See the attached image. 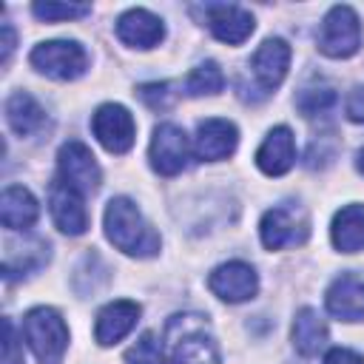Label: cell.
Segmentation results:
<instances>
[{
  "label": "cell",
  "instance_id": "1",
  "mask_svg": "<svg viewBox=\"0 0 364 364\" xmlns=\"http://www.w3.org/2000/svg\"><path fill=\"white\" fill-rule=\"evenodd\" d=\"M165 364H219V347L210 324L199 313H176L162 333Z\"/></svg>",
  "mask_w": 364,
  "mask_h": 364
},
{
  "label": "cell",
  "instance_id": "2",
  "mask_svg": "<svg viewBox=\"0 0 364 364\" xmlns=\"http://www.w3.org/2000/svg\"><path fill=\"white\" fill-rule=\"evenodd\" d=\"M105 236L108 242L128 253V256H156L159 253V233L145 222V216L139 213V208L128 199V196H114L105 208Z\"/></svg>",
  "mask_w": 364,
  "mask_h": 364
},
{
  "label": "cell",
  "instance_id": "3",
  "mask_svg": "<svg viewBox=\"0 0 364 364\" xmlns=\"http://www.w3.org/2000/svg\"><path fill=\"white\" fill-rule=\"evenodd\" d=\"M23 338L40 364H63L68 347V327L54 307H34L23 318Z\"/></svg>",
  "mask_w": 364,
  "mask_h": 364
},
{
  "label": "cell",
  "instance_id": "4",
  "mask_svg": "<svg viewBox=\"0 0 364 364\" xmlns=\"http://www.w3.org/2000/svg\"><path fill=\"white\" fill-rule=\"evenodd\" d=\"M259 236H262V245L267 250L296 247V245H304L307 242V236H310V219H307V213H304L301 205L284 202V205L270 208L262 216Z\"/></svg>",
  "mask_w": 364,
  "mask_h": 364
},
{
  "label": "cell",
  "instance_id": "5",
  "mask_svg": "<svg viewBox=\"0 0 364 364\" xmlns=\"http://www.w3.org/2000/svg\"><path fill=\"white\" fill-rule=\"evenodd\" d=\"M318 51L333 57V60H344L353 57L361 46V20L350 6H333L316 34Z\"/></svg>",
  "mask_w": 364,
  "mask_h": 364
},
{
  "label": "cell",
  "instance_id": "6",
  "mask_svg": "<svg viewBox=\"0 0 364 364\" xmlns=\"http://www.w3.org/2000/svg\"><path fill=\"white\" fill-rule=\"evenodd\" d=\"M31 65L51 80H77L88 68V54L74 40H48L31 48Z\"/></svg>",
  "mask_w": 364,
  "mask_h": 364
},
{
  "label": "cell",
  "instance_id": "7",
  "mask_svg": "<svg viewBox=\"0 0 364 364\" xmlns=\"http://www.w3.org/2000/svg\"><path fill=\"white\" fill-rule=\"evenodd\" d=\"M196 17L202 14V23L213 31L216 40L228 43V46H242L253 28L256 20L250 11H245L242 6H228V3H205V6H193L191 9Z\"/></svg>",
  "mask_w": 364,
  "mask_h": 364
},
{
  "label": "cell",
  "instance_id": "8",
  "mask_svg": "<svg viewBox=\"0 0 364 364\" xmlns=\"http://www.w3.org/2000/svg\"><path fill=\"white\" fill-rule=\"evenodd\" d=\"M91 131L100 139V145L111 154H125L136 136V125H134L131 111L125 105H117V102H105L94 111Z\"/></svg>",
  "mask_w": 364,
  "mask_h": 364
},
{
  "label": "cell",
  "instance_id": "9",
  "mask_svg": "<svg viewBox=\"0 0 364 364\" xmlns=\"http://www.w3.org/2000/svg\"><path fill=\"white\" fill-rule=\"evenodd\" d=\"M57 165H60V179L68 182L74 191H80L82 196L85 193H94L100 188V165L91 154L88 145H82L80 139H68L60 154H57Z\"/></svg>",
  "mask_w": 364,
  "mask_h": 364
},
{
  "label": "cell",
  "instance_id": "10",
  "mask_svg": "<svg viewBox=\"0 0 364 364\" xmlns=\"http://www.w3.org/2000/svg\"><path fill=\"white\" fill-rule=\"evenodd\" d=\"M188 159H191V145H188L185 131L173 122L156 125L154 139H151V165H154V171L162 173V176H176L179 171H185Z\"/></svg>",
  "mask_w": 364,
  "mask_h": 364
},
{
  "label": "cell",
  "instance_id": "11",
  "mask_svg": "<svg viewBox=\"0 0 364 364\" xmlns=\"http://www.w3.org/2000/svg\"><path fill=\"white\" fill-rule=\"evenodd\" d=\"M208 287L213 296H219L222 301L239 304L256 296L259 290V276L250 264L245 262H225L219 267H213V273L208 276Z\"/></svg>",
  "mask_w": 364,
  "mask_h": 364
},
{
  "label": "cell",
  "instance_id": "12",
  "mask_svg": "<svg viewBox=\"0 0 364 364\" xmlns=\"http://www.w3.org/2000/svg\"><path fill=\"white\" fill-rule=\"evenodd\" d=\"M48 210H51L54 225L63 233H68V236L85 233L88 213H85V205H82V193L74 191L68 182H63V179L51 182V188H48Z\"/></svg>",
  "mask_w": 364,
  "mask_h": 364
},
{
  "label": "cell",
  "instance_id": "13",
  "mask_svg": "<svg viewBox=\"0 0 364 364\" xmlns=\"http://www.w3.org/2000/svg\"><path fill=\"white\" fill-rule=\"evenodd\" d=\"M250 68H253V77H256V82H259L262 97L270 94L273 88L282 85V80H284V74H287V68H290V46H287L282 37L264 40V43L253 51Z\"/></svg>",
  "mask_w": 364,
  "mask_h": 364
},
{
  "label": "cell",
  "instance_id": "14",
  "mask_svg": "<svg viewBox=\"0 0 364 364\" xmlns=\"http://www.w3.org/2000/svg\"><path fill=\"white\" fill-rule=\"evenodd\" d=\"M327 310L341 321H361L364 318V273L347 270L333 279L324 296Z\"/></svg>",
  "mask_w": 364,
  "mask_h": 364
},
{
  "label": "cell",
  "instance_id": "15",
  "mask_svg": "<svg viewBox=\"0 0 364 364\" xmlns=\"http://www.w3.org/2000/svg\"><path fill=\"white\" fill-rule=\"evenodd\" d=\"M236 142H239V131L233 122L228 119H205L196 125V142H193V151L199 159L205 162H219V159H228L233 151H236Z\"/></svg>",
  "mask_w": 364,
  "mask_h": 364
},
{
  "label": "cell",
  "instance_id": "16",
  "mask_svg": "<svg viewBox=\"0 0 364 364\" xmlns=\"http://www.w3.org/2000/svg\"><path fill=\"white\" fill-rule=\"evenodd\" d=\"M117 37L131 48H154L165 37V23L148 9H128L117 20Z\"/></svg>",
  "mask_w": 364,
  "mask_h": 364
},
{
  "label": "cell",
  "instance_id": "17",
  "mask_svg": "<svg viewBox=\"0 0 364 364\" xmlns=\"http://www.w3.org/2000/svg\"><path fill=\"white\" fill-rule=\"evenodd\" d=\"M296 162V142H293V131L287 125H276L273 131H267L264 142L256 151V165L262 168V173L267 176H282L293 168Z\"/></svg>",
  "mask_w": 364,
  "mask_h": 364
},
{
  "label": "cell",
  "instance_id": "18",
  "mask_svg": "<svg viewBox=\"0 0 364 364\" xmlns=\"http://www.w3.org/2000/svg\"><path fill=\"white\" fill-rule=\"evenodd\" d=\"M139 318V304L136 301H128V299H117L111 304H105L97 316V324H94V338L97 344L108 347V344H117L119 338H125L134 324Z\"/></svg>",
  "mask_w": 364,
  "mask_h": 364
},
{
  "label": "cell",
  "instance_id": "19",
  "mask_svg": "<svg viewBox=\"0 0 364 364\" xmlns=\"http://www.w3.org/2000/svg\"><path fill=\"white\" fill-rule=\"evenodd\" d=\"M37 199L20 185H9L0 196V222L9 230H28L37 222Z\"/></svg>",
  "mask_w": 364,
  "mask_h": 364
},
{
  "label": "cell",
  "instance_id": "20",
  "mask_svg": "<svg viewBox=\"0 0 364 364\" xmlns=\"http://www.w3.org/2000/svg\"><path fill=\"white\" fill-rule=\"evenodd\" d=\"M6 119H9V125L17 136H31L46 125V111L31 94L14 91L6 100Z\"/></svg>",
  "mask_w": 364,
  "mask_h": 364
},
{
  "label": "cell",
  "instance_id": "21",
  "mask_svg": "<svg viewBox=\"0 0 364 364\" xmlns=\"http://www.w3.org/2000/svg\"><path fill=\"white\" fill-rule=\"evenodd\" d=\"M333 245L341 253H355L364 247V205H347L336 213L330 228Z\"/></svg>",
  "mask_w": 364,
  "mask_h": 364
},
{
  "label": "cell",
  "instance_id": "22",
  "mask_svg": "<svg viewBox=\"0 0 364 364\" xmlns=\"http://www.w3.org/2000/svg\"><path fill=\"white\" fill-rule=\"evenodd\" d=\"M327 341V324L313 307H301L293 321V347L301 355H316Z\"/></svg>",
  "mask_w": 364,
  "mask_h": 364
},
{
  "label": "cell",
  "instance_id": "23",
  "mask_svg": "<svg viewBox=\"0 0 364 364\" xmlns=\"http://www.w3.org/2000/svg\"><path fill=\"white\" fill-rule=\"evenodd\" d=\"M222 85H225L222 68H219L213 60H208V63H199V65L188 74V80H185V94H191V97L219 94V91H222Z\"/></svg>",
  "mask_w": 364,
  "mask_h": 364
},
{
  "label": "cell",
  "instance_id": "24",
  "mask_svg": "<svg viewBox=\"0 0 364 364\" xmlns=\"http://www.w3.org/2000/svg\"><path fill=\"white\" fill-rule=\"evenodd\" d=\"M296 105L304 117H318V114H324L336 105V91L330 85H307V88L299 91Z\"/></svg>",
  "mask_w": 364,
  "mask_h": 364
},
{
  "label": "cell",
  "instance_id": "25",
  "mask_svg": "<svg viewBox=\"0 0 364 364\" xmlns=\"http://www.w3.org/2000/svg\"><path fill=\"white\" fill-rule=\"evenodd\" d=\"M31 11H34V17H40L46 23H54V20L85 17L91 11V6H82V3H34Z\"/></svg>",
  "mask_w": 364,
  "mask_h": 364
},
{
  "label": "cell",
  "instance_id": "26",
  "mask_svg": "<svg viewBox=\"0 0 364 364\" xmlns=\"http://www.w3.org/2000/svg\"><path fill=\"white\" fill-rule=\"evenodd\" d=\"M125 361L128 364H162V344L156 341L154 333H142L136 344L128 347Z\"/></svg>",
  "mask_w": 364,
  "mask_h": 364
},
{
  "label": "cell",
  "instance_id": "27",
  "mask_svg": "<svg viewBox=\"0 0 364 364\" xmlns=\"http://www.w3.org/2000/svg\"><path fill=\"white\" fill-rule=\"evenodd\" d=\"M171 88H173L171 82H145V85H139V97H142V102H145L148 108L165 111V108H171V102H173V91H171Z\"/></svg>",
  "mask_w": 364,
  "mask_h": 364
},
{
  "label": "cell",
  "instance_id": "28",
  "mask_svg": "<svg viewBox=\"0 0 364 364\" xmlns=\"http://www.w3.org/2000/svg\"><path fill=\"white\" fill-rule=\"evenodd\" d=\"M3 327H6V364H23V353H20V341H17L11 318H6Z\"/></svg>",
  "mask_w": 364,
  "mask_h": 364
},
{
  "label": "cell",
  "instance_id": "29",
  "mask_svg": "<svg viewBox=\"0 0 364 364\" xmlns=\"http://www.w3.org/2000/svg\"><path fill=\"white\" fill-rule=\"evenodd\" d=\"M344 111L353 122H364V88H353L347 94V102H344Z\"/></svg>",
  "mask_w": 364,
  "mask_h": 364
},
{
  "label": "cell",
  "instance_id": "30",
  "mask_svg": "<svg viewBox=\"0 0 364 364\" xmlns=\"http://www.w3.org/2000/svg\"><path fill=\"white\" fill-rule=\"evenodd\" d=\"M324 364H364V358L347 347H333L327 355H324Z\"/></svg>",
  "mask_w": 364,
  "mask_h": 364
},
{
  "label": "cell",
  "instance_id": "31",
  "mask_svg": "<svg viewBox=\"0 0 364 364\" xmlns=\"http://www.w3.org/2000/svg\"><path fill=\"white\" fill-rule=\"evenodd\" d=\"M0 31H3L0 60H3V63H9V57H11V51H14V28H11V23H3V26H0Z\"/></svg>",
  "mask_w": 364,
  "mask_h": 364
},
{
  "label": "cell",
  "instance_id": "32",
  "mask_svg": "<svg viewBox=\"0 0 364 364\" xmlns=\"http://www.w3.org/2000/svg\"><path fill=\"white\" fill-rule=\"evenodd\" d=\"M355 168L364 173V148H361V151H358V156H355Z\"/></svg>",
  "mask_w": 364,
  "mask_h": 364
}]
</instances>
